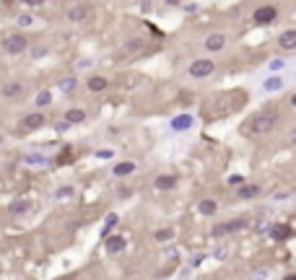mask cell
I'll return each instance as SVG.
<instances>
[{"label":"cell","mask_w":296,"mask_h":280,"mask_svg":"<svg viewBox=\"0 0 296 280\" xmlns=\"http://www.w3.org/2000/svg\"><path fill=\"white\" fill-rule=\"evenodd\" d=\"M247 102V94L244 91H226V94H216L208 104V117H226V114H234L237 109H242Z\"/></svg>","instance_id":"obj_1"},{"label":"cell","mask_w":296,"mask_h":280,"mask_svg":"<svg viewBox=\"0 0 296 280\" xmlns=\"http://www.w3.org/2000/svg\"><path fill=\"white\" fill-rule=\"evenodd\" d=\"M275 125H278V112L273 109H265V112H257L247 120L244 125V135H249V138H260V135H267Z\"/></svg>","instance_id":"obj_2"},{"label":"cell","mask_w":296,"mask_h":280,"mask_svg":"<svg viewBox=\"0 0 296 280\" xmlns=\"http://www.w3.org/2000/svg\"><path fill=\"white\" fill-rule=\"evenodd\" d=\"M26 50H29L26 34H21V31L5 34V39H3V52L5 55H21V52H26Z\"/></svg>","instance_id":"obj_3"},{"label":"cell","mask_w":296,"mask_h":280,"mask_svg":"<svg viewBox=\"0 0 296 280\" xmlns=\"http://www.w3.org/2000/svg\"><path fill=\"white\" fill-rule=\"evenodd\" d=\"M213 70H216V62L213 60L200 57L195 62H190L187 73H190V78H208V76H213Z\"/></svg>","instance_id":"obj_4"},{"label":"cell","mask_w":296,"mask_h":280,"mask_svg":"<svg viewBox=\"0 0 296 280\" xmlns=\"http://www.w3.org/2000/svg\"><path fill=\"white\" fill-rule=\"evenodd\" d=\"M44 125H47V117H44L42 112H29V114L21 120V130L34 132V130H42Z\"/></svg>","instance_id":"obj_5"},{"label":"cell","mask_w":296,"mask_h":280,"mask_svg":"<svg viewBox=\"0 0 296 280\" xmlns=\"http://www.w3.org/2000/svg\"><path fill=\"white\" fill-rule=\"evenodd\" d=\"M0 94H3V99H11V102H18V99H24V94H26V86L21 83V80H8V83H3V88H0Z\"/></svg>","instance_id":"obj_6"},{"label":"cell","mask_w":296,"mask_h":280,"mask_svg":"<svg viewBox=\"0 0 296 280\" xmlns=\"http://www.w3.org/2000/svg\"><path fill=\"white\" fill-rule=\"evenodd\" d=\"M247 226L244 218H231L226 223H218L216 229H213V236H229V233H237V231H242Z\"/></svg>","instance_id":"obj_7"},{"label":"cell","mask_w":296,"mask_h":280,"mask_svg":"<svg viewBox=\"0 0 296 280\" xmlns=\"http://www.w3.org/2000/svg\"><path fill=\"white\" fill-rule=\"evenodd\" d=\"M252 19H255V24L267 26V24H273L275 19H278V8L275 5H263V8H257V11L252 13Z\"/></svg>","instance_id":"obj_8"},{"label":"cell","mask_w":296,"mask_h":280,"mask_svg":"<svg viewBox=\"0 0 296 280\" xmlns=\"http://www.w3.org/2000/svg\"><path fill=\"white\" fill-rule=\"evenodd\" d=\"M177 174H161V177H156V182H153V187L159 189V192H169V189H174L177 187Z\"/></svg>","instance_id":"obj_9"},{"label":"cell","mask_w":296,"mask_h":280,"mask_svg":"<svg viewBox=\"0 0 296 280\" xmlns=\"http://www.w3.org/2000/svg\"><path fill=\"white\" fill-rule=\"evenodd\" d=\"M278 47L286 50V52H291L296 50V29H286L281 37H278Z\"/></svg>","instance_id":"obj_10"},{"label":"cell","mask_w":296,"mask_h":280,"mask_svg":"<svg viewBox=\"0 0 296 280\" xmlns=\"http://www.w3.org/2000/svg\"><path fill=\"white\" fill-rule=\"evenodd\" d=\"M263 189H260V184H239L237 187V195H239V200H252V197H257Z\"/></svg>","instance_id":"obj_11"},{"label":"cell","mask_w":296,"mask_h":280,"mask_svg":"<svg viewBox=\"0 0 296 280\" xmlns=\"http://www.w3.org/2000/svg\"><path fill=\"white\" fill-rule=\"evenodd\" d=\"M226 47V37L224 34H210V37H206V50L208 52H221Z\"/></svg>","instance_id":"obj_12"},{"label":"cell","mask_w":296,"mask_h":280,"mask_svg":"<svg viewBox=\"0 0 296 280\" xmlns=\"http://www.w3.org/2000/svg\"><path fill=\"white\" fill-rule=\"evenodd\" d=\"M192 122H195V117H192V114H177V117L172 120V130H177V132L190 130Z\"/></svg>","instance_id":"obj_13"},{"label":"cell","mask_w":296,"mask_h":280,"mask_svg":"<svg viewBox=\"0 0 296 280\" xmlns=\"http://www.w3.org/2000/svg\"><path fill=\"white\" fill-rule=\"evenodd\" d=\"M109 86V80L104 78V76H91L89 80H86V88L91 94H99V91H104V88Z\"/></svg>","instance_id":"obj_14"},{"label":"cell","mask_w":296,"mask_h":280,"mask_svg":"<svg viewBox=\"0 0 296 280\" xmlns=\"http://www.w3.org/2000/svg\"><path fill=\"white\" fill-rule=\"evenodd\" d=\"M65 16H68V21L78 24V21H83V19L89 16V8H86V5H70L68 11H65Z\"/></svg>","instance_id":"obj_15"},{"label":"cell","mask_w":296,"mask_h":280,"mask_svg":"<svg viewBox=\"0 0 296 280\" xmlns=\"http://www.w3.org/2000/svg\"><path fill=\"white\" fill-rule=\"evenodd\" d=\"M31 210V200H13L11 205H8V213L11 215H24Z\"/></svg>","instance_id":"obj_16"},{"label":"cell","mask_w":296,"mask_h":280,"mask_svg":"<svg viewBox=\"0 0 296 280\" xmlns=\"http://www.w3.org/2000/svg\"><path fill=\"white\" fill-rule=\"evenodd\" d=\"M133 171H135V161H119V164H115L112 174L115 177H130Z\"/></svg>","instance_id":"obj_17"},{"label":"cell","mask_w":296,"mask_h":280,"mask_svg":"<svg viewBox=\"0 0 296 280\" xmlns=\"http://www.w3.org/2000/svg\"><path fill=\"white\" fill-rule=\"evenodd\" d=\"M125 239L122 236H107V252H109V255H119V252H122L125 249Z\"/></svg>","instance_id":"obj_18"},{"label":"cell","mask_w":296,"mask_h":280,"mask_svg":"<svg viewBox=\"0 0 296 280\" xmlns=\"http://www.w3.org/2000/svg\"><path fill=\"white\" fill-rule=\"evenodd\" d=\"M65 122H68V125L86 122V112H83V109H68V112H65Z\"/></svg>","instance_id":"obj_19"},{"label":"cell","mask_w":296,"mask_h":280,"mask_svg":"<svg viewBox=\"0 0 296 280\" xmlns=\"http://www.w3.org/2000/svg\"><path fill=\"white\" fill-rule=\"evenodd\" d=\"M270 236L275 239V241H283V239H289L291 236V229H289V226H273V231H270Z\"/></svg>","instance_id":"obj_20"},{"label":"cell","mask_w":296,"mask_h":280,"mask_svg":"<svg viewBox=\"0 0 296 280\" xmlns=\"http://www.w3.org/2000/svg\"><path fill=\"white\" fill-rule=\"evenodd\" d=\"M218 210V205L213 203V200H203V203H198V213L200 215H213Z\"/></svg>","instance_id":"obj_21"},{"label":"cell","mask_w":296,"mask_h":280,"mask_svg":"<svg viewBox=\"0 0 296 280\" xmlns=\"http://www.w3.org/2000/svg\"><path fill=\"white\" fill-rule=\"evenodd\" d=\"M117 213H109L107 215V218H104V226H101V236H109V231H112L115 229V226H117Z\"/></svg>","instance_id":"obj_22"},{"label":"cell","mask_w":296,"mask_h":280,"mask_svg":"<svg viewBox=\"0 0 296 280\" xmlns=\"http://www.w3.org/2000/svg\"><path fill=\"white\" fill-rule=\"evenodd\" d=\"M263 88H265V91H281V88H283V78H278V76L267 78L263 83Z\"/></svg>","instance_id":"obj_23"},{"label":"cell","mask_w":296,"mask_h":280,"mask_svg":"<svg viewBox=\"0 0 296 280\" xmlns=\"http://www.w3.org/2000/svg\"><path fill=\"white\" fill-rule=\"evenodd\" d=\"M34 104L39 106V109H42V106H50L52 104V94L50 91H39V94H36V99H34Z\"/></svg>","instance_id":"obj_24"},{"label":"cell","mask_w":296,"mask_h":280,"mask_svg":"<svg viewBox=\"0 0 296 280\" xmlns=\"http://www.w3.org/2000/svg\"><path fill=\"white\" fill-rule=\"evenodd\" d=\"M24 161H26L29 166H44V164H47V158L39 156V153H31V156H26Z\"/></svg>","instance_id":"obj_25"},{"label":"cell","mask_w":296,"mask_h":280,"mask_svg":"<svg viewBox=\"0 0 296 280\" xmlns=\"http://www.w3.org/2000/svg\"><path fill=\"white\" fill-rule=\"evenodd\" d=\"M141 50H143V42L141 39H130V42L125 44V52H130V55H133V52H141Z\"/></svg>","instance_id":"obj_26"},{"label":"cell","mask_w":296,"mask_h":280,"mask_svg":"<svg viewBox=\"0 0 296 280\" xmlns=\"http://www.w3.org/2000/svg\"><path fill=\"white\" fill-rule=\"evenodd\" d=\"M76 83H78L76 78H62V80H60V88L68 94V91H73V88H76Z\"/></svg>","instance_id":"obj_27"},{"label":"cell","mask_w":296,"mask_h":280,"mask_svg":"<svg viewBox=\"0 0 296 280\" xmlns=\"http://www.w3.org/2000/svg\"><path fill=\"white\" fill-rule=\"evenodd\" d=\"M239 184H244V177L242 174H231L229 177V187H239Z\"/></svg>","instance_id":"obj_28"},{"label":"cell","mask_w":296,"mask_h":280,"mask_svg":"<svg viewBox=\"0 0 296 280\" xmlns=\"http://www.w3.org/2000/svg\"><path fill=\"white\" fill-rule=\"evenodd\" d=\"M156 239H159V241L172 239V229H161V231H156Z\"/></svg>","instance_id":"obj_29"},{"label":"cell","mask_w":296,"mask_h":280,"mask_svg":"<svg viewBox=\"0 0 296 280\" xmlns=\"http://www.w3.org/2000/svg\"><path fill=\"white\" fill-rule=\"evenodd\" d=\"M31 24H34L31 16H18V26H31Z\"/></svg>","instance_id":"obj_30"},{"label":"cell","mask_w":296,"mask_h":280,"mask_svg":"<svg viewBox=\"0 0 296 280\" xmlns=\"http://www.w3.org/2000/svg\"><path fill=\"white\" fill-rule=\"evenodd\" d=\"M73 195V187H60L58 189V197H70Z\"/></svg>","instance_id":"obj_31"},{"label":"cell","mask_w":296,"mask_h":280,"mask_svg":"<svg viewBox=\"0 0 296 280\" xmlns=\"http://www.w3.org/2000/svg\"><path fill=\"white\" fill-rule=\"evenodd\" d=\"M283 68V60H273L270 62V70H281Z\"/></svg>","instance_id":"obj_32"},{"label":"cell","mask_w":296,"mask_h":280,"mask_svg":"<svg viewBox=\"0 0 296 280\" xmlns=\"http://www.w3.org/2000/svg\"><path fill=\"white\" fill-rule=\"evenodd\" d=\"M21 3H26V5H42L44 0H21Z\"/></svg>","instance_id":"obj_33"},{"label":"cell","mask_w":296,"mask_h":280,"mask_svg":"<svg viewBox=\"0 0 296 280\" xmlns=\"http://www.w3.org/2000/svg\"><path fill=\"white\" fill-rule=\"evenodd\" d=\"M289 143H294V146H296V127L289 132Z\"/></svg>","instance_id":"obj_34"},{"label":"cell","mask_w":296,"mask_h":280,"mask_svg":"<svg viewBox=\"0 0 296 280\" xmlns=\"http://www.w3.org/2000/svg\"><path fill=\"white\" fill-rule=\"evenodd\" d=\"M283 280H296V275H286Z\"/></svg>","instance_id":"obj_35"},{"label":"cell","mask_w":296,"mask_h":280,"mask_svg":"<svg viewBox=\"0 0 296 280\" xmlns=\"http://www.w3.org/2000/svg\"><path fill=\"white\" fill-rule=\"evenodd\" d=\"M291 106H296V94L291 96Z\"/></svg>","instance_id":"obj_36"},{"label":"cell","mask_w":296,"mask_h":280,"mask_svg":"<svg viewBox=\"0 0 296 280\" xmlns=\"http://www.w3.org/2000/svg\"><path fill=\"white\" fill-rule=\"evenodd\" d=\"M3 140H5V138H3V132H0V146H3Z\"/></svg>","instance_id":"obj_37"}]
</instances>
